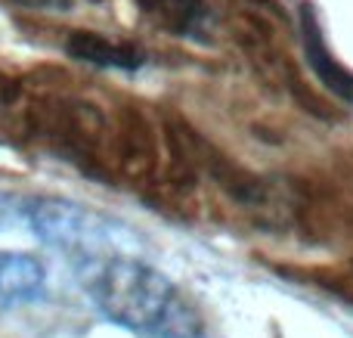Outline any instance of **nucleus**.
I'll return each instance as SVG.
<instances>
[{
	"instance_id": "obj_1",
	"label": "nucleus",
	"mask_w": 353,
	"mask_h": 338,
	"mask_svg": "<svg viewBox=\"0 0 353 338\" xmlns=\"http://www.w3.org/2000/svg\"><path fill=\"white\" fill-rule=\"evenodd\" d=\"M87 289L112 323L152 338H201L205 323L165 273L128 255L87 261Z\"/></svg>"
},
{
	"instance_id": "obj_2",
	"label": "nucleus",
	"mask_w": 353,
	"mask_h": 338,
	"mask_svg": "<svg viewBox=\"0 0 353 338\" xmlns=\"http://www.w3.org/2000/svg\"><path fill=\"white\" fill-rule=\"evenodd\" d=\"M25 221L31 223L37 236L62 252L74 255L81 261H97L109 255H121L124 233L121 223L97 215L74 202L62 199H31L25 202Z\"/></svg>"
},
{
	"instance_id": "obj_3",
	"label": "nucleus",
	"mask_w": 353,
	"mask_h": 338,
	"mask_svg": "<svg viewBox=\"0 0 353 338\" xmlns=\"http://www.w3.org/2000/svg\"><path fill=\"white\" fill-rule=\"evenodd\" d=\"M301 43H304L307 66L323 81V87H329L338 99L353 106V72H347V68L329 53L323 28H319V19H316V12H313V6H307V3L301 6Z\"/></svg>"
},
{
	"instance_id": "obj_4",
	"label": "nucleus",
	"mask_w": 353,
	"mask_h": 338,
	"mask_svg": "<svg viewBox=\"0 0 353 338\" xmlns=\"http://www.w3.org/2000/svg\"><path fill=\"white\" fill-rule=\"evenodd\" d=\"M65 53L72 59L103 66V68H140L146 62V53L137 43L115 41V37L97 34V31H68Z\"/></svg>"
},
{
	"instance_id": "obj_5",
	"label": "nucleus",
	"mask_w": 353,
	"mask_h": 338,
	"mask_svg": "<svg viewBox=\"0 0 353 338\" xmlns=\"http://www.w3.org/2000/svg\"><path fill=\"white\" fill-rule=\"evenodd\" d=\"M47 289V273L41 261L19 252H0V310L31 304Z\"/></svg>"
},
{
	"instance_id": "obj_6",
	"label": "nucleus",
	"mask_w": 353,
	"mask_h": 338,
	"mask_svg": "<svg viewBox=\"0 0 353 338\" xmlns=\"http://www.w3.org/2000/svg\"><path fill=\"white\" fill-rule=\"evenodd\" d=\"M134 3L146 22L174 37L199 34L208 22L205 0H134Z\"/></svg>"
},
{
	"instance_id": "obj_7",
	"label": "nucleus",
	"mask_w": 353,
	"mask_h": 338,
	"mask_svg": "<svg viewBox=\"0 0 353 338\" xmlns=\"http://www.w3.org/2000/svg\"><path fill=\"white\" fill-rule=\"evenodd\" d=\"M19 103H22V90H19V84L0 72V118H10L12 112L19 109Z\"/></svg>"
}]
</instances>
